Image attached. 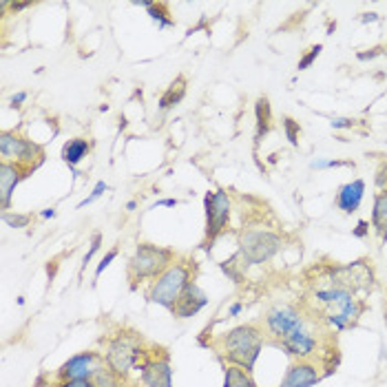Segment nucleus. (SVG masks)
<instances>
[{
  "label": "nucleus",
  "mask_w": 387,
  "mask_h": 387,
  "mask_svg": "<svg viewBox=\"0 0 387 387\" xmlns=\"http://www.w3.org/2000/svg\"><path fill=\"white\" fill-rule=\"evenodd\" d=\"M206 306H208L206 292L195 284V281H190V284L186 286V290H184V294L180 296L178 306L173 308V314L178 316V319H190V316H195Z\"/></svg>",
  "instance_id": "4468645a"
},
{
  "label": "nucleus",
  "mask_w": 387,
  "mask_h": 387,
  "mask_svg": "<svg viewBox=\"0 0 387 387\" xmlns=\"http://www.w3.org/2000/svg\"><path fill=\"white\" fill-rule=\"evenodd\" d=\"M314 301L316 306H321L325 310V319L334 330H345L350 325H354L365 310V306L352 292L332 288V286L316 288Z\"/></svg>",
  "instance_id": "f03ea898"
},
{
  "label": "nucleus",
  "mask_w": 387,
  "mask_h": 387,
  "mask_svg": "<svg viewBox=\"0 0 387 387\" xmlns=\"http://www.w3.org/2000/svg\"><path fill=\"white\" fill-rule=\"evenodd\" d=\"M184 96H186V80L180 76L178 80H175V82L168 86V91L160 98V109H162V111H168L171 107H175V104H180Z\"/></svg>",
  "instance_id": "412c9836"
},
{
  "label": "nucleus",
  "mask_w": 387,
  "mask_h": 387,
  "mask_svg": "<svg viewBox=\"0 0 387 387\" xmlns=\"http://www.w3.org/2000/svg\"><path fill=\"white\" fill-rule=\"evenodd\" d=\"M142 357H144V343L142 337L135 332H117L107 343V352H104L107 365L120 379H127Z\"/></svg>",
  "instance_id": "7ed1b4c3"
},
{
  "label": "nucleus",
  "mask_w": 387,
  "mask_h": 387,
  "mask_svg": "<svg viewBox=\"0 0 387 387\" xmlns=\"http://www.w3.org/2000/svg\"><path fill=\"white\" fill-rule=\"evenodd\" d=\"M86 155H89V142H86V139H82V137L69 139V142L62 146V160L69 166H71V168H76Z\"/></svg>",
  "instance_id": "a211bd4d"
},
{
  "label": "nucleus",
  "mask_w": 387,
  "mask_h": 387,
  "mask_svg": "<svg viewBox=\"0 0 387 387\" xmlns=\"http://www.w3.org/2000/svg\"><path fill=\"white\" fill-rule=\"evenodd\" d=\"M204 206H206V241L213 243L226 231L233 202L228 197L226 190H215L206 195Z\"/></svg>",
  "instance_id": "1a4fd4ad"
},
{
  "label": "nucleus",
  "mask_w": 387,
  "mask_h": 387,
  "mask_svg": "<svg viewBox=\"0 0 387 387\" xmlns=\"http://www.w3.org/2000/svg\"><path fill=\"white\" fill-rule=\"evenodd\" d=\"M385 321H387V308H385Z\"/></svg>",
  "instance_id": "79ce46f5"
},
{
  "label": "nucleus",
  "mask_w": 387,
  "mask_h": 387,
  "mask_svg": "<svg viewBox=\"0 0 387 387\" xmlns=\"http://www.w3.org/2000/svg\"><path fill=\"white\" fill-rule=\"evenodd\" d=\"M319 54H321V45H314V47L308 51V54H306L301 60H299V71H304V69H308L316 58H319Z\"/></svg>",
  "instance_id": "bb28decb"
},
{
  "label": "nucleus",
  "mask_w": 387,
  "mask_h": 387,
  "mask_svg": "<svg viewBox=\"0 0 387 387\" xmlns=\"http://www.w3.org/2000/svg\"><path fill=\"white\" fill-rule=\"evenodd\" d=\"M188 284H190V268L186 266V263H173L171 268H166L151 284L149 301L173 312V308L178 306L180 296L184 294Z\"/></svg>",
  "instance_id": "20e7f679"
},
{
  "label": "nucleus",
  "mask_w": 387,
  "mask_h": 387,
  "mask_svg": "<svg viewBox=\"0 0 387 387\" xmlns=\"http://www.w3.org/2000/svg\"><path fill=\"white\" fill-rule=\"evenodd\" d=\"M261 345H263V334L255 323L233 328L221 339V352L226 361L246 369V372H253V367L261 354Z\"/></svg>",
  "instance_id": "f257e3e1"
},
{
  "label": "nucleus",
  "mask_w": 387,
  "mask_h": 387,
  "mask_svg": "<svg viewBox=\"0 0 387 387\" xmlns=\"http://www.w3.org/2000/svg\"><path fill=\"white\" fill-rule=\"evenodd\" d=\"M54 215H56V210H54V208H49V210H42V217H45V219L54 217Z\"/></svg>",
  "instance_id": "a19ab883"
},
{
  "label": "nucleus",
  "mask_w": 387,
  "mask_h": 387,
  "mask_svg": "<svg viewBox=\"0 0 387 387\" xmlns=\"http://www.w3.org/2000/svg\"><path fill=\"white\" fill-rule=\"evenodd\" d=\"M151 11V18L155 21V23H160V27H168V25H173V21L171 18H166V5H157V3H153V7L149 9Z\"/></svg>",
  "instance_id": "b1692460"
},
{
  "label": "nucleus",
  "mask_w": 387,
  "mask_h": 387,
  "mask_svg": "<svg viewBox=\"0 0 387 387\" xmlns=\"http://www.w3.org/2000/svg\"><path fill=\"white\" fill-rule=\"evenodd\" d=\"M365 195V182L363 180H354L345 186L339 188L337 192V206L343 210V213H357L361 202Z\"/></svg>",
  "instance_id": "f3484780"
},
{
  "label": "nucleus",
  "mask_w": 387,
  "mask_h": 387,
  "mask_svg": "<svg viewBox=\"0 0 387 387\" xmlns=\"http://www.w3.org/2000/svg\"><path fill=\"white\" fill-rule=\"evenodd\" d=\"M9 7H11L13 11H23V9H27V7H29V3H11Z\"/></svg>",
  "instance_id": "4c0bfd02"
},
{
  "label": "nucleus",
  "mask_w": 387,
  "mask_h": 387,
  "mask_svg": "<svg viewBox=\"0 0 387 387\" xmlns=\"http://www.w3.org/2000/svg\"><path fill=\"white\" fill-rule=\"evenodd\" d=\"M115 257H117V250H109V253H107V257H104V259L100 261V266H98V270H96V277H100V275L104 272V268H107Z\"/></svg>",
  "instance_id": "c85d7f7f"
},
{
  "label": "nucleus",
  "mask_w": 387,
  "mask_h": 387,
  "mask_svg": "<svg viewBox=\"0 0 387 387\" xmlns=\"http://www.w3.org/2000/svg\"><path fill=\"white\" fill-rule=\"evenodd\" d=\"M328 286L341 288L354 294L357 290H372L374 288V272L365 261L350 263V266H334L328 270Z\"/></svg>",
  "instance_id": "0eeeda50"
},
{
  "label": "nucleus",
  "mask_w": 387,
  "mask_h": 387,
  "mask_svg": "<svg viewBox=\"0 0 387 387\" xmlns=\"http://www.w3.org/2000/svg\"><path fill=\"white\" fill-rule=\"evenodd\" d=\"M284 129H286V135H288V142L292 146L299 144V122H294L292 117H286L284 120Z\"/></svg>",
  "instance_id": "393cba45"
},
{
  "label": "nucleus",
  "mask_w": 387,
  "mask_h": 387,
  "mask_svg": "<svg viewBox=\"0 0 387 387\" xmlns=\"http://www.w3.org/2000/svg\"><path fill=\"white\" fill-rule=\"evenodd\" d=\"M319 381H321L319 367L312 363H306V361H299L288 367V372L279 387H312Z\"/></svg>",
  "instance_id": "2eb2a0df"
},
{
  "label": "nucleus",
  "mask_w": 387,
  "mask_h": 387,
  "mask_svg": "<svg viewBox=\"0 0 387 387\" xmlns=\"http://www.w3.org/2000/svg\"><path fill=\"white\" fill-rule=\"evenodd\" d=\"M25 173H29V168L13 164V162H3L0 164V204L7 210L9 202H11V192L18 186V182L25 178Z\"/></svg>",
  "instance_id": "dca6fc26"
},
{
  "label": "nucleus",
  "mask_w": 387,
  "mask_h": 387,
  "mask_svg": "<svg viewBox=\"0 0 387 387\" xmlns=\"http://www.w3.org/2000/svg\"><path fill=\"white\" fill-rule=\"evenodd\" d=\"M310 166L312 168H330V166H341V162H334V160H314Z\"/></svg>",
  "instance_id": "473e14b6"
},
{
  "label": "nucleus",
  "mask_w": 387,
  "mask_h": 387,
  "mask_svg": "<svg viewBox=\"0 0 387 387\" xmlns=\"http://www.w3.org/2000/svg\"><path fill=\"white\" fill-rule=\"evenodd\" d=\"M100 239H102L100 235H96V237H93V243H91V250H89V253H86V255H84V268H86V263H89V261H91V257L96 255V250L100 248Z\"/></svg>",
  "instance_id": "2f4dec72"
},
{
  "label": "nucleus",
  "mask_w": 387,
  "mask_h": 387,
  "mask_svg": "<svg viewBox=\"0 0 387 387\" xmlns=\"http://www.w3.org/2000/svg\"><path fill=\"white\" fill-rule=\"evenodd\" d=\"M376 21V13H365L363 16V23H374Z\"/></svg>",
  "instance_id": "ea45409f"
},
{
  "label": "nucleus",
  "mask_w": 387,
  "mask_h": 387,
  "mask_svg": "<svg viewBox=\"0 0 387 387\" xmlns=\"http://www.w3.org/2000/svg\"><path fill=\"white\" fill-rule=\"evenodd\" d=\"M0 155H3V162H13L21 164L25 168H36L38 164H42V149L40 144L31 142V139H25L16 133H3L0 137Z\"/></svg>",
  "instance_id": "6e6552de"
},
{
  "label": "nucleus",
  "mask_w": 387,
  "mask_h": 387,
  "mask_svg": "<svg viewBox=\"0 0 387 387\" xmlns=\"http://www.w3.org/2000/svg\"><path fill=\"white\" fill-rule=\"evenodd\" d=\"M157 206H166V208H173V206H178V200H162V202H157Z\"/></svg>",
  "instance_id": "e433bc0d"
},
{
  "label": "nucleus",
  "mask_w": 387,
  "mask_h": 387,
  "mask_svg": "<svg viewBox=\"0 0 387 387\" xmlns=\"http://www.w3.org/2000/svg\"><path fill=\"white\" fill-rule=\"evenodd\" d=\"M93 387H120V376L113 372L109 365H102L96 369V374L91 376Z\"/></svg>",
  "instance_id": "5701e85b"
},
{
  "label": "nucleus",
  "mask_w": 387,
  "mask_h": 387,
  "mask_svg": "<svg viewBox=\"0 0 387 387\" xmlns=\"http://www.w3.org/2000/svg\"><path fill=\"white\" fill-rule=\"evenodd\" d=\"M284 241H281L279 235L268 233V231H250V233H243L239 239V250L233 257L239 268L246 266H259V263H266L270 261L279 250Z\"/></svg>",
  "instance_id": "39448f33"
},
{
  "label": "nucleus",
  "mask_w": 387,
  "mask_h": 387,
  "mask_svg": "<svg viewBox=\"0 0 387 387\" xmlns=\"http://www.w3.org/2000/svg\"><path fill=\"white\" fill-rule=\"evenodd\" d=\"M56 387H93L91 381H60Z\"/></svg>",
  "instance_id": "c756f323"
},
{
  "label": "nucleus",
  "mask_w": 387,
  "mask_h": 387,
  "mask_svg": "<svg viewBox=\"0 0 387 387\" xmlns=\"http://www.w3.org/2000/svg\"><path fill=\"white\" fill-rule=\"evenodd\" d=\"M379 54H381V47L372 49L369 54H359V60H369V58H374V56H379Z\"/></svg>",
  "instance_id": "c9c22d12"
},
{
  "label": "nucleus",
  "mask_w": 387,
  "mask_h": 387,
  "mask_svg": "<svg viewBox=\"0 0 387 387\" xmlns=\"http://www.w3.org/2000/svg\"><path fill=\"white\" fill-rule=\"evenodd\" d=\"M100 367V354L96 352H82L69 359L58 372L60 381H91L96 369Z\"/></svg>",
  "instance_id": "f8f14e48"
},
{
  "label": "nucleus",
  "mask_w": 387,
  "mask_h": 387,
  "mask_svg": "<svg viewBox=\"0 0 387 387\" xmlns=\"http://www.w3.org/2000/svg\"><path fill=\"white\" fill-rule=\"evenodd\" d=\"M352 125H354V120H350V117H337V120H332V127L334 129H352Z\"/></svg>",
  "instance_id": "7c9ffc66"
},
{
  "label": "nucleus",
  "mask_w": 387,
  "mask_h": 387,
  "mask_svg": "<svg viewBox=\"0 0 387 387\" xmlns=\"http://www.w3.org/2000/svg\"><path fill=\"white\" fill-rule=\"evenodd\" d=\"M372 228L387 239V190L379 192L374 197V210H372Z\"/></svg>",
  "instance_id": "6ab92c4d"
},
{
  "label": "nucleus",
  "mask_w": 387,
  "mask_h": 387,
  "mask_svg": "<svg viewBox=\"0 0 387 387\" xmlns=\"http://www.w3.org/2000/svg\"><path fill=\"white\" fill-rule=\"evenodd\" d=\"M224 387H255V383L250 379V372H246V369H241L237 365H231V367H226Z\"/></svg>",
  "instance_id": "4be33fe9"
},
{
  "label": "nucleus",
  "mask_w": 387,
  "mask_h": 387,
  "mask_svg": "<svg viewBox=\"0 0 387 387\" xmlns=\"http://www.w3.org/2000/svg\"><path fill=\"white\" fill-rule=\"evenodd\" d=\"M104 190H107V184H104V182H98V184H96V188H93V192H91V197H86L84 202H80V208H82V206H86V204H91L93 200H98Z\"/></svg>",
  "instance_id": "cd10ccee"
},
{
  "label": "nucleus",
  "mask_w": 387,
  "mask_h": 387,
  "mask_svg": "<svg viewBox=\"0 0 387 387\" xmlns=\"http://www.w3.org/2000/svg\"><path fill=\"white\" fill-rule=\"evenodd\" d=\"M241 304H235V306H231V310H228V314H231V316H237L239 312H241Z\"/></svg>",
  "instance_id": "58836bf2"
},
{
  "label": "nucleus",
  "mask_w": 387,
  "mask_h": 387,
  "mask_svg": "<svg viewBox=\"0 0 387 387\" xmlns=\"http://www.w3.org/2000/svg\"><path fill=\"white\" fill-rule=\"evenodd\" d=\"M25 100H27V93H16L11 98V107H21V102H25Z\"/></svg>",
  "instance_id": "f704fd0d"
},
{
  "label": "nucleus",
  "mask_w": 387,
  "mask_h": 387,
  "mask_svg": "<svg viewBox=\"0 0 387 387\" xmlns=\"http://www.w3.org/2000/svg\"><path fill=\"white\" fill-rule=\"evenodd\" d=\"M369 233V224L365 221V219H361L359 224H357V228H354V237H365Z\"/></svg>",
  "instance_id": "72a5a7b5"
},
{
  "label": "nucleus",
  "mask_w": 387,
  "mask_h": 387,
  "mask_svg": "<svg viewBox=\"0 0 387 387\" xmlns=\"http://www.w3.org/2000/svg\"><path fill=\"white\" fill-rule=\"evenodd\" d=\"M139 369H142L139 379L144 387H173V369L168 359H146Z\"/></svg>",
  "instance_id": "ddd939ff"
},
{
  "label": "nucleus",
  "mask_w": 387,
  "mask_h": 387,
  "mask_svg": "<svg viewBox=\"0 0 387 387\" xmlns=\"http://www.w3.org/2000/svg\"><path fill=\"white\" fill-rule=\"evenodd\" d=\"M173 266V253L153 243H139L129 261V277L133 281L157 279L166 268Z\"/></svg>",
  "instance_id": "423d86ee"
},
{
  "label": "nucleus",
  "mask_w": 387,
  "mask_h": 387,
  "mask_svg": "<svg viewBox=\"0 0 387 387\" xmlns=\"http://www.w3.org/2000/svg\"><path fill=\"white\" fill-rule=\"evenodd\" d=\"M304 325H306L304 314L288 304L275 306L266 314V330H268V337L275 339V343L284 341L288 334H292L294 330L304 328Z\"/></svg>",
  "instance_id": "9d476101"
},
{
  "label": "nucleus",
  "mask_w": 387,
  "mask_h": 387,
  "mask_svg": "<svg viewBox=\"0 0 387 387\" xmlns=\"http://www.w3.org/2000/svg\"><path fill=\"white\" fill-rule=\"evenodd\" d=\"M255 117H257V142H261V137L270 131V120H272L270 102H268L266 96L257 100V104H255Z\"/></svg>",
  "instance_id": "aec40b11"
},
{
  "label": "nucleus",
  "mask_w": 387,
  "mask_h": 387,
  "mask_svg": "<svg viewBox=\"0 0 387 387\" xmlns=\"http://www.w3.org/2000/svg\"><path fill=\"white\" fill-rule=\"evenodd\" d=\"M277 345L284 350L288 357H294L299 361H306L312 354H316V350H319V339L314 337V332L306 323L304 328H299L292 334H288V337L284 341H279Z\"/></svg>",
  "instance_id": "9b49d317"
},
{
  "label": "nucleus",
  "mask_w": 387,
  "mask_h": 387,
  "mask_svg": "<svg viewBox=\"0 0 387 387\" xmlns=\"http://www.w3.org/2000/svg\"><path fill=\"white\" fill-rule=\"evenodd\" d=\"M29 219H31L29 215H11V213H7V210L3 213V221L9 224L11 228H25L29 224Z\"/></svg>",
  "instance_id": "a878e982"
}]
</instances>
